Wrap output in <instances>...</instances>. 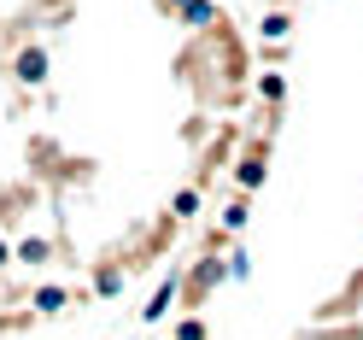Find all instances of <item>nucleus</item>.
<instances>
[{
	"mask_svg": "<svg viewBox=\"0 0 363 340\" xmlns=\"http://www.w3.org/2000/svg\"><path fill=\"white\" fill-rule=\"evenodd\" d=\"M170 300H176V276H170L164 287H158V293H152V305H147V323H158V317H164V311H170Z\"/></svg>",
	"mask_w": 363,
	"mask_h": 340,
	"instance_id": "f03ea898",
	"label": "nucleus"
},
{
	"mask_svg": "<svg viewBox=\"0 0 363 340\" xmlns=\"http://www.w3.org/2000/svg\"><path fill=\"white\" fill-rule=\"evenodd\" d=\"M59 305H65L59 287H41V293H35V311H59Z\"/></svg>",
	"mask_w": 363,
	"mask_h": 340,
	"instance_id": "39448f33",
	"label": "nucleus"
},
{
	"mask_svg": "<svg viewBox=\"0 0 363 340\" xmlns=\"http://www.w3.org/2000/svg\"><path fill=\"white\" fill-rule=\"evenodd\" d=\"M240 182H246V188L264 182V165H258V158H246V165H240Z\"/></svg>",
	"mask_w": 363,
	"mask_h": 340,
	"instance_id": "423d86ee",
	"label": "nucleus"
},
{
	"mask_svg": "<svg viewBox=\"0 0 363 340\" xmlns=\"http://www.w3.org/2000/svg\"><path fill=\"white\" fill-rule=\"evenodd\" d=\"M176 340H206V329H199V323H182V329H176Z\"/></svg>",
	"mask_w": 363,
	"mask_h": 340,
	"instance_id": "6e6552de",
	"label": "nucleus"
},
{
	"mask_svg": "<svg viewBox=\"0 0 363 340\" xmlns=\"http://www.w3.org/2000/svg\"><path fill=\"white\" fill-rule=\"evenodd\" d=\"M199 212V194H176V217H194Z\"/></svg>",
	"mask_w": 363,
	"mask_h": 340,
	"instance_id": "0eeeda50",
	"label": "nucleus"
},
{
	"mask_svg": "<svg viewBox=\"0 0 363 340\" xmlns=\"http://www.w3.org/2000/svg\"><path fill=\"white\" fill-rule=\"evenodd\" d=\"M182 12H188V24H211V6H206V0H182Z\"/></svg>",
	"mask_w": 363,
	"mask_h": 340,
	"instance_id": "7ed1b4c3",
	"label": "nucleus"
},
{
	"mask_svg": "<svg viewBox=\"0 0 363 340\" xmlns=\"http://www.w3.org/2000/svg\"><path fill=\"white\" fill-rule=\"evenodd\" d=\"M18 258H24V264H41V258H48V241H24V246H18Z\"/></svg>",
	"mask_w": 363,
	"mask_h": 340,
	"instance_id": "20e7f679",
	"label": "nucleus"
},
{
	"mask_svg": "<svg viewBox=\"0 0 363 340\" xmlns=\"http://www.w3.org/2000/svg\"><path fill=\"white\" fill-rule=\"evenodd\" d=\"M18 77H24V82H41V77H48V53H41V48H24V53H18Z\"/></svg>",
	"mask_w": 363,
	"mask_h": 340,
	"instance_id": "f257e3e1",
	"label": "nucleus"
},
{
	"mask_svg": "<svg viewBox=\"0 0 363 340\" xmlns=\"http://www.w3.org/2000/svg\"><path fill=\"white\" fill-rule=\"evenodd\" d=\"M0 264H6V241H0Z\"/></svg>",
	"mask_w": 363,
	"mask_h": 340,
	"instance_id": "1a4fd4ad",
	"label": "nucleus"
}]
</instances>
